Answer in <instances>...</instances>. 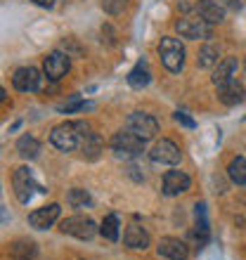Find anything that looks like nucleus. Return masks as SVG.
<instances>
[{
    "instance_id": "nucleus-1",
    "label": "nucleus",
    "mask_w": 246,
    "mask_h": 260,
    "mask_svg": "<svg viewBox=\"0 0 246 260\" xmlns=\"http://www.w3.org/2000/svg\"><path fill=\"white\" fill-rule=\"evenodd\" d=\"M184 45L180 43V38H173V36H166L159 43V57H161V64L166 67V71L171 74H180L184 69Z\"/></svg>"
},
{
    "instance_id": "nucleus-2",
    "label": "nucleus",
    "mask_w": 246,
    "mask_h": 260,
    "mask_svg": "<svg viewBox=\"0 0 246 260\" xmlns=\"http://www.w3.org/2000/svg\"><path fill=\"white\" fill-rule=\"evenodd\" d=\"M111 151L116 158L123 161H130V158H137L144 151V142L140 137H135L130 130H121L111 137Z\"/></svg>"
},
{
    "instance_id": "nucleus-3",
    "label": "nucleus",
    "mask_w": 246,
    "mask_h": 260,
    "mask_svg": "<svg viewBox=\"0 0 246 260\" xmlns=\"http://www.w3.org/2000/svg\"><path fill=\"white\" fill-rule=\"evenodd\" d=\"M126 130H130L135 137H140L142 142H149L154 140L159 133V121L151 114H144V111H133L128 118H126Z\"/></svg>"
},
{
    "instance_id": "nucleus-4",
    "label": "nucleus",
    "mask_w": 246,
    "mask_h": 260,
    "mask_svg": "<svg viewBox=\"0 0 246 260\" xmlns=\"http://www.w3.org/2000/svg\"><path fill=\"white\" fill-rule=\"evenodd\" d=\"M59 230L64 234H69V237H76V239H83V241L93 239V237L100 232L97 222L93 218H88V215H71V218L62 220Z\"/></svg>"
},
{
    "instance_id": "nucleus-5",
    "label": "nucleus",
    "mask_w": 246,
    "mask_h": 260,
    "mask_svg": "<svg viewBox=\"0 0 246 260\" xmlns=\"http://www.w3.org/2000/svg\"><path fill=\"white\" fill-rule=\"evenodd\" d=\"M50 142H52V147H57L59 151H67L69 154V151H76L81 147V133L76 128V123L67 121V123H59L52 128Z\"/></svg>"
},
{
    "instance_id": "nucleus-6",
    "label": "nucleus",
    "mask_w": 246,
    "mask_h": 260,
    "mask_svg": "<svg viewBox=\"0 0 246 260\" xmlns=\"http://www.w3.org/2000/svg\"><path fill=\"white\" fill-rule=\"evenodd\" d=\"M175 31L180 38H190V41H208L213 36V26L206 24L201 17H180L175 21Z\"/></svg>"
},
{
    "instance_id": "nucleus-7",
    "label": "nucleus",
    "mask_w": 246,
    "mask_h": 260,
    "mask_svg": "<svg viewBox=\"0 0 246 260\" xmlns=\"http://www.w3.org/2000/svg\"><path fill=\"white\" fill-rule=\"evenodd\" d=\"M12 187H14V194H17V199H19L21 204H28V201H31L34 189L45 192V189H41V187L36 185L34 173H31V168H26V166H19V168L12 173Z\"/></svg>"
},
{
    "instance_id": "nucleus-8",
    "label": "nucleus",
    "mask_w": 246,
    "mask_h": 260,
    "mask_svg": "<svg viewBox=\"0 0 246 260\" xmlns=\"http://www.w3.org/2000/svg\"><path fill=\"white\" fill-rule=\"evenodd\" d=\"M69 69H71V57H69V52H62V50L50 52L43 59V74L48 81H62L69 74Z\"/></svg>"
},
{
    "instance_id": "nucleus-9",
    "label": "nucleus",
    "mask_w": 246,
    "mask_h": 260,
    "mask_svg": "<svg viewBox=\"0 0 246 260\" xmlns=\"http://www.w3.org/2000/svg\"><path fill=\"white\" fill-rule=\"evenodd\" d=\"M149 158L151 164H161V166H175L180 164V158H182V151L180 147L173 140H159L154 142V147L149 149Z\"/></svg>"
},
{
    "instance_id": "nucleus-10",
    "label": "nucleus",
    "mask_w": 246,
    "mask_h": 260,
    "mask_svg": "<svg viewBox=\"0 0 246 260\" xmlns=\"http://www.w3.org/2000/svg\"><path fill=\"white\" fill-rule=\"evenodd\" d=\"M43 76L36 67H19L12 76V85L19 92H38L41 90Z\"/></svg>"
},
{
    "instance_id": "nucleus-11",
    "label": "nucleus",
    "mask_w": 246,
    "mask_h": 260,
    "mask_svg": "<svg viewBox=\"0 0 246 260\" xmlns=\"http://www.w3.org/2000/svg\"><path fill=\"white\" fill-rule=\"evenodd\" d=\"M192 187V178L184 171H168L161 182V192L166 197H180Z\"/></svg>"
},
{
    "instance_id": "nucleus-12",
    "label": "nucleus",
    "mask_w": 246,
    "mask_h": 260,
    "mask_svg": "<svg viewBox=\"0 0 246 260\" xmlns=\"http://www.w3.org/2000/svg\"><path fill=\"white\" fill-rule=\"evenodd\" d=\"M59 213H62L59 204L41 206V208H36V211L28 215V225L34 227V230H48V227H52L57 220H59Z\"/></svg>"
},
{
    "instance_id": "nucleus-13",
    "label": "nucleus",
    "mask_w": 246,
    "mask_h": 260,
    "mask_svg": "<svg viewBox=\"0 0 246 260\" xmlns=\"http://www.w3.org/2000/svg\"><path fill=\"white\" fill-rule=\"evenodd\" d=\"M157 253L166 260H187L190 258V248L178 237H164V239L159 241Z\"/></svg>"
},
{
    "instance_id": "nucleus-14",
    "label": "nucleus",
    "mask_w": 246,
    "mask_h": 260,
    "mask_svg": "<svg viewBox=\"0 0 246 260\" xmlns=\"http://www.w3.org/2000/svg\"><path fill=\"white\" fill-rule=\"evenodd\" d=\"M218 100L225 107H237V104H241L246 100V90L237 78H232V81L218 85Z\"/></svg>"
},
{
    "instance_id": "nucleus-15",
    "label": "nucleus",
    "mask_w": 246,
    "mask_h": 260,
    "mask_svg": "<svg viewBox=\"0 0 246 260\" xmlns=\"http://www.w3.org/2000/svg\"><path fill=\"white\" fill-rule=\"evenodd\" d=\"M237 69H239V59H237V57H223V59L213 67V76H211L213 85L218 88L223 83L232 81L234 76H237Z\"/></svg>"
},
{
    "instance_id": "nucleus-16",
    "label": "nucleus",
    "mask_w": 246,
    "mask_h": 260,
    "mask_svg": "<svg viewBox=\"0 0 246 260\" xmlns=\"http://www.w3.org/2000/svg\"><path fill=\"white\" fill-rule=\"evenodd\" d=\"M123 244L133 251H144L149 246V232L142 225H128L126 234H123Z\"/></svg>"
},
{
    "instance_id": "nucleus-17",
    "label": "nucleus",
    "mask_w": 246,
    "mask_h": 260,
    "mask_svg": "<svg viewBox=\"0 0 246 260\" xmlns=\"http://www.w3.org/2000/svg\"><path fill=\"white\" fill-rule=\"evenodd\" d=\"M197 17L206 21V24H220V21L225 19V10L223 5H218L216 0H199L197 3Z\"/></svg>"
},
{
    "instance_id": "nucleus-18",
    "label": "nucleus",
    "mask_w": 246,
    "mask_h": 260,
    "mask_svg": "<svg viewBox=\"0 0 246 260\" xmlns=\"http://www.w3.org/2000/svg\"><path fill=\"white\" fill-rule=\"evenodd\" d=\"M194 215H197V230H194V237H197V244L199 248H204L206 244H208V237H211V232H208V215H206V204H197V211H194Z\"/></svg>"
},
{
    "instance_id": "nucleus-19",
    "label": "nucleus",
    "mask_w": 246,
    "mask_h": 260,
    "mask_svg": "<svg viewBox=\"0 0 246 260\" xmlns=\"http://www.w3.org/2000/svg\"><path fill=\"white\" fill-rule=\"evenodd\" d=\"M81 149H83V156L88 158V161L100 158V154H102V149H104L102 137L97 135V133H88V135H83L81 137Z\"/></svg>"
},
{
    "instance_id": "nucleus-20",
    "label": "nucleus",
    "mask_w": 246,
    "mask_h": 260,
    "mask_svg": "<svg viewBox=\"0 0 246 260\" xmlns=\"http://www.w3.org/2000/svg\"><path fill=\"white\" fill-rule=\"evenodd\" d=\"M10 255H12L14 260H36L38 246L28 239H17L10 244Z\"/></svg>"
},
{
    "instance_id": "nucleus-21",
    "label": "nucleus",
    "mask_w": 246,
    "mask_h": 260,
    "mask_svg": "<svg viewBox=\"0 0 246 260\" xmlns=\"http://www.w3.org/2000/svg\"><path fill=\"white\" fill-rule=\"evenodd\" d=\"M149 83H151V71L147 69L144 62H137L128 74V85L135 90H142V88H147Z\"/></svg>"
},
{
    "instance_id": "nucleus-22",
    "label": "nucleus",
    "mask_w": 246,
    "mask_h": 260,
    "mask_svg": "<svg viewBox=\"0 0 246 260\" xmlns=\"http://www.w3.org/2000/svg\"><path fill=\"white\" fill-rule=\"evenodd\" d=\"M17 151H19L21 158L34 161V158L41 156V142H38L34 135H21L19 140H17Z\"/></svg>"
},
{
    "instance_id": "nucleus-23",
    "label": "nucleus",
    "mask_w": 246,
    "mask_h": 260,
    "mask_svg": "<svg viewBox=\"0 0 246 260\" xmlns=\"http://www.w3.org/2000/svg\"><path fill=\"white\" fill-rule=\"evenodd\" d=\"M218 62H220V48L216 45V43H206L204 48L199 50L197 67L199 69H213Z\"/></svg>"
},
{
    "instance_id": "nucleus-24",
    "label": "nucleus",
    "mask_w": 246,
    "mask_h": 260,
    "mask_svg": "<svg viewBox=\"0 0 246 260\" xmlns=\"http://www.w3.org/2000/svg\"><path fill=\"white\" fill-rule=\"evenodd\" d=\"M227 175H230L234 185H246V158L244 156L232 158L230 166H227Z\"/></svg>"
},
{
    "instance_id": "nucleus-25",
    "label": "nucleus",
    "mask_w": 246,
    "mask_h": 260,
    "mask_svg": "<svg viewBox=\"0 0 246 260\" xmlns=\"http://www.w3.org/2000/svg\"><path fill=\"white\" fill-rule=\"evenodd\" d=\"M118 227H121V222H118V215H107V218L102 220V225H100V234H102L107 241H118Z\"/></svg>"
},
{
    "instance_id": "nucleus-26",
    "label": "nucleus",
    "mask_w": 246,
    "mask_h": 260,
    "mask_svg": "<svg viewBox=\"0 0 246 260\" xmlns=\"http://www.w3.org/2000/svg\"><path fill=\"white\" fill-rule=\"evenodd\" d=\"M67 201L71 208H90L93 206V199H90V194L85 192V189H71V192L67 194Z\"/></svg>"
},
{
    "instance_id": "nucleus-27",
    "label": "nucleus",
    "mask_w": 246,
    "mask_h": 260,
    "mask_svg": "<svg viewBox=\"0 0 246 260\" xmlns=\"http://www.w3.org/2000/svg\"><path fill=\"white\" fill-rule=\"evenodd\" d=\"M88 107H90V104H85L78 95H74L67 104H62L59 111H62V114H74V111H83V109H88Z\"/></svg>"
},
{
    "instance_id": "nucleus-28",
    "label": "nucleus",
    "mask_w": 246,
    "mask_h": 260,
    "mask_svg": "<svg viewBox=\"0 0 246 260\" xmlns=\"http://www.w3.org/2000/svg\"><path fill=\"white\" fill-rule=\"evenodd\" d=\"M126 7V0H102V10L107 14H121Z\"/></svg>"
},
{
    "instance_id": "nucleus-29",
    "label": "nucleus",
    "mask_w": 246,
    "mask_h": 260,
    "mask_svg": "<svg viewBox=\"0 0 246 260\" xmlns=\"http://www.w3.org/2000/svg\"><path fill=\"white\" fill-rule=\"evenodd\" d=\"M173 118H175V123L184 125V128H190V130L197 128V121H194V118H190L184 111H175V114H173Z\"/></svg>"
},
{
    "instance_id": "nucleus-30",
    "label": "nucleus",
    "mask_w": 246,
    "mask_h": 260,
    "mask_svg": "<svg viewBox=\"0 0 246 260\" xmlns=\"http://www.w3.org/2000/svg\"><path fill=\"white\" fill-rule=\"evenodd\" d=\"M34 5H38V7H52L55 5V0H31Z\"/></svg>"
},
{
    "instance_id": "nucleus-31",
    "label": "nucleus",
    "mask_w": 246,
    "mask_h": 260,
    "mask_svg": "<svg viewBox=\"0 0 246 260\" xmlns=\"http://www.w3.org/2000/svg\"><path fill=\"white\" fill-rule=\"evenodd\" d=\"M5 100H7V92H5V88L0 85V104H5Z\"/></svg>"
},
{
    "instance_id": "nucleus-32",
    "label": "nucleus",
    "mask_w": 246,
    "mask_h": 260,
    "mask_svg": "<svg viewBox=\"0 0 246 260\" xmlns=\"http://www.w3.org/2000/svg\"><path fill=\"white\" fill-rule=\"evenodd\" d=\"M244 67H246V62H244Z\"/></svg>"
}]
</instances>
